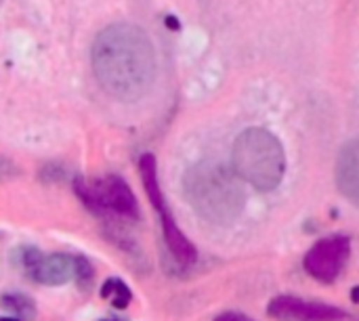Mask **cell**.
I'll return each instance as SVG.
<instances>
[{
  "instance_id": "2",
  "label": "cell",
  "mask_w": 359,
  "mask_h": 321,
  "mask_svg": "<svg viewBox=\"0 0 359 321\" xmlns=\"http://www.w3.org/2000/svg\"><path fill=\"white\" fill-rule=\"evenodd\" d=\"M185 196L200 217L221 225L238 219L246 204L240 177L215 162H202L185 175Z\"/></svg>"
},
{
  "instance_id": "14",
  "label": "cell",
  "mask_w": 359,
  "mask_h": 321,
  "mask_svg": "<svg viewBox=\"0 0 359 321\" xmlns=\"http://www.w3.org/2000/svg\"><path fill=\"white\" fill-rule=\"evenodd\" d=\"M111 296H114L111 305H114L116 309H126V307L130 305V301H133V292H130V288H128L122 280H116V282H114V292H111Z\"/></svg>"
},
{
  "instance_id": "13",
  "label": "cell",
  "mask_w": 359,
  "mask_h": 321,
  "mask_svg": "<svg viewBox=\"0 0 359 321\" xmlns=\"http://www.w3.org/2000/svg\"><path fill=\"white\" fill-rule=\"evenodd\" d=\"M42 257H44V254H42L38 248L23 246V248H19V250H17V267H19V269H23L25 273H29Z\"/></svg>"
},
{
  "instance_id": "15",
  "label": "cell",
  "mask_w": 359,
  "mask_h": 321,
  "mask_svg": "<svg viewBox=\"0 0 359 321\" xmlns=\"http://www.w3.org/2000/svg\"><path fill=\"white\" fill-rule=\"evenodd\" d=\"M19 170L13 166V162L11 160H6L4 156H0V181H6V179H11V177H15Z\"/></svg>"
},
{
  "instance_id": "20",
  "label": "cell",
  "mask_w": 359,
  "mask_h": 321,
  "mask_svg": "<svg viewBox=\"0 0 359 321\" xmlns=\"http://www.w3.org/2000/svg\"><path fill=\"white\" fill-rule=\"evenodd\" d=\"M101 321H120V320H101Z\"/></svg>"
},
{
  "instance_id": "19",
  "label": "cell",
  "mask_w": 359,
  "mask_h": 321,
  "mask_svg": "<svg viewBox=\"0 0 359 321\" xmlns=\"http://www.w3.org/2000/svg\"><path fill=\"white\" fill-rule=\"evenodd\" d=\"M0 321H21L19 317H0Z\"/></svg>"
},
{
  "instance_id": "18",
  "label": "cell",
  "mask_w": 359,
  "mask_h": 321,
  "mask_svg": "<svg viewBox=\"0 0 359 321\" xmlns=\"http://www.w3.org/2000/svg\"><path fill=\"white\" fill-rule=\"evenodd\" d=\"M353 303H359V288L353 290Z\"/></svg>"
},
{
  "instance_id": "21",
  "label": "cell",
  "mask_w": 359,
  "mask_h": 321,
  "mask_svg": "<svg viewBox=\"0 0 359 321\" xmlns=\"http://www.w3.org/2000/svg\"><path fill=\"white\" fill-rule=\"evenodd\" d=\"M0 2H2V0H0Z\"/></svg>"
},
{
  "instance_id": "10",
  "label": "cell",
  "mask_w": 359,
  "mask_h": 321,
  "mask_svg": "<svg viewBox=\"0 0 359 321\" xmlns=\"http://www.w3.org/2000/svg\"><path fill=\"white\" fill-rule=\"evenodd\" d=\"M139 172H141V181H143V187H145V193H147L151 206L158 212H162L166 208V204H164V196H162V189H160V183H158L156 158L151 153H143L139 158Z\"/></svg>"
},
{
  "instance_id": "9",
  "label": "cell",
  "mask_w": 359,
  "mask_h": 321,
  "mask_svg": "<svg viewBox=\"0 0 359 321\" xmlns=\"http://www.w3.org/2000/svg\"><path fill=\"white\" fill-rule=\"evenodd\" d=\"M162 217V231H164V240H166V246L168 250L172 252V257L181 263V265H194L198 261V250L196 246L181 233V229L177 227L172 214L168 208H164L160 212Z\"/></svg>"
},
{
  "instance_id": "8",
  "label": "cell",
  "mask_w": 359,
  "mask_h": 321,
  "mask_svg": "<svg viewBox=\"0 0 359 321\" xmlns=\"http://www.w3.org/2000/svg\"><path fill=\"white\" fill-rule=\"evenodd\" d=\"M74 273H76L74 257L57 252V254L42 257L36 263V267L27 273V278L42 286H63L69 280H74Z\"/></svg>"
},
{
  "instance_id": "5",
  "label": "cell",
  "mask_w": 359,
  "mask_h": 321,
  "mask_svg": "<svg viewBox=\"0 0 359 321\" xmlns=\"http://www.w3.org/2000/svg\"><path fill=\"white\" fill-rule=\"evenodd\" d=\"M349 240L343 235H334V238H326L320 240L307 254H305V271L318 280V282H334L347 259H349Z\"/></svg>"
},
{
  "instance_id": "17",
  "label": "cell",
  "mask_w": 359,
  "mask_h": 321,
  "mask_svg": "<svg viewBox=\"0 0 359 321\" xmlns=\"http://www.w3.org/2000/svg\"><path fill=\"white\" fill-rule=\"evenodd\" d=\"M114 282H116V278H109V280L101 286V299H109V296H111V292H114Z\"/></svg>"
},
{
  "instance_id": "3",
  "label": "cell",
  "mask_w": 359,
  "mask_h": 321,
  "mask_svg": "<svg viewBox=\"0 0 359 321\" xmlns=\"http://www.w3.org/2000/svg\"><path fill=\"white\" fill-rule=\"evenodd\" d=\"M233 172L259 191L280 187L286 172V153L280 139L267 128H246L233 143Z\"/></svg>"
},
{
  "instance_id": "7",
  "label": "cell",
  "mask_w": 359,
  "mask_h": 321,
  "mask_svg": "<svg viewBox=\"0 0 359 321\" xmlns=\"http://www.w3.org/2000/svg\"><path fill=\"white\" fill-rule=\"evenodd\" d=\"M337 185L341 193L359 208V139L349 141L339 153Z\"/></svg>"
},
{
  "instance_id": "1",
  "label": "cell",
  "mask_w": 359,
  "mask_h": 321,
  "mask_svg": "<svg viewBox=\"0 0 359 321\" xmlns=\"http://www.w3.org/2000/svg\"><path fill=\"white\" fill-rule=\"evenodd\" d=\"M90 61L101 88L118 101H139L156 82L154 42L133 23H111L101 29L93 42Z\"/></svg>"
},
{
  "instance_id": "12",
  "label": "cell",
  "mask_w": 359,
  "mask_h": 321,
  "mask_svg": "<svg viewBox=\"0 0 359 321\" xmlns=\"http://www.w3.org/2000/svg\"><path fill=\"white\" fill-rule=\"evenodd\" d=\"M74 265H76L74 278L78 280V284H80L82 290H88L90 284H93V278H95V269H93L90 261L84 259V257H76V259H74Z\"/></svg>"
},
{
  "instance_id": "11",
  "label": "cell",
  "mask_w": 359,
  "mask_h": 321,
  "mask_svg": "<svg viewBox=\"0 0 359 321\" xmlns=\"http://www.w3.org/2000/svg\"><path fill=\"white\" fill-rule=\"evenodd\" d=\"M0 307L8 313H15V317L21 321H29L36 317V303L25 294H2Z\"/></svg>"
},
{
  "instance_id": "6",
  "label": "cell",
  "mask_w": 359,
  "mask_h": 321,
  "mask_svg": "<svg viewBox=\"0 0 359 321\" xmlns=\"http://www.w3.org/2000/svg\"><path fill=\"white\" fill-rule=\"evenodd\" d=\"M269 317L282 321H341L345 320V311L332 305L307 303L299 296L284 294L276 296L267 307Z\"/></svg>"
},
{
  "instance_id": "4",
  "label": "cell",
  "mask_w": 359,
  "mask_h": 321,
  "mask_svg": "<svg viewBox=\"0 0 359 321\" xmlns=\"http://www.w3.org/2000/svg\"><path fill=\"white\" fill-rule=\"evenodd\" d=\"M74 191L93 214L116 212L128 219L139 217L137 198L120 177H105L101 181H88L78 177L74 179Z\"/></svg>"
},
{
  "instance_id": "16",
  "label": "cell",
  "mask_w": 359,
  "mask_h": 321,
  "mask_svg": "<svg viewBox=\"0 0 359 321\" xmlns=\"http://www.w3.org/2000/svg\"><path fill=\"white\" fill-rule=\"evenodd\" d=\"M215 321H252L250 317L242 315V313H236V311H227V313H221Z\"/></svg>"
}]
</instances>
